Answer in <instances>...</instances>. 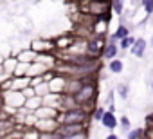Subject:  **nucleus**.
Returning a JSON list of instances; mask_svg holds the SVG:
<instances>
[{
  "instance_id": "14",
  "label": "nucleus",
  "mask_w": 153,
  "mask_h": 139,
  "mask_svg": "<svg viewBox=\"0 0 153 139\" xmlns=\"http://www.w3.org/2000/svg\"><path fill=\"white\" fill-rule=\"evenodd\" d=\"M105 108L103 107H97V108H94V114H92V117L96 119V121H103V116H105Z\"/></svg>"
},
{
  "instance_id": "13",
  "label": "nucleus",
  "mask_w": 153,
  "mask_h": 139,
  "mask_svg": "<svg viewBox=\"0 0 153 139\" xmlns=\"http://www.w3.org/2000/svg\"><path fill=\"white\" fill-rule=\"evenodd\" d=\"M117 92H119V96H121L123 99H126V98H128V85H126V83H119V85H117Z\"/></svg>"
},
{
  "instance_id": "20",
  "label": "nucleus",
  "mask_w": 153,
  "mask_h": 139,
  "mask_svg": "<svg viewBox=\"0 0 153 139\" xmlns=\"http://www.w3.org/2000/svg\"><path fill=\"white\" fill-rule=\"evenodd\" d=\"M0 98H2V96H0Z\"/></svg>"
},
{
  "instance_id": "1",
  "label": "nucleus",
  "mask_w": 153,
  "mask_h": 139,
  "mask_svg": "<svg viewBox=\"0 0 153 139\" xmlns=\"http://www.w3.org/2000/svg\"><path fill=\"white\" fill-rule=\"evenodd\" d=\"M85 121H87V110H83L81 107L61 110V116L58 119L59 125H85Z\"/></svg>"
},
{
  "instance_id": "12",
  "label": "nucleus",
  "mask_w": 153,
  "mask_h": 139,
  "mask_svg": "<svg viewBox=\"0 0 153 139\" xmlns=\"http://www.w3.org/2000/svg\"><path fill=\"white\" fill-rule=\"evenodd\" d=\"M144 135V128H133L128 132V139H140Z\"/></svg>"
},
{
  "instance_id": "4",
  "label": "nucleus",
  "mask_w": 153,
  "mask_h": 139,
  "mask_svg": "<svg viewBox=\"0 0 153 139\" xmlns=\"http://www.w3.org/2000/svg\"><path fill=\"white\" fill-rule=\"evenodd\" d=\"M59 139H67L72 135H78V134H85V125H59L56 130Z\"/></svg>"
},
{
  "instance_id": "3",
  "label": "nucleus",
  "mask_w": 153,
  "mask_h": 139,
  "mask_svg": "<svg viewBox=\"0 0 153 139\" xmlns=\"http://www.w3.org/2000/svg\"><path fill=\"white\" fill-rule=\"evenodd\" d=\"M106 45H108V43H106L105 38H101V36H97V38H90L88 43H87V56H88V58H94V56L103 54Z\"/></svg>"
},
{
  "instance_id": "9",
  "label": "nucleus",
  "mask_w": 153,
  "mask_h": 139,
  "mask_svg": "<svg viewBox=\"0 0 153 139\" xmlns=\"http://www.w3.org/2000/svg\"><path fill=\"white\" fill-rule=\"evenodd\" d=\"M108 69H110V72H114V74H121L123 69H124V65H123V61L119 58H115V60H112L108 63Z\"/></svg>"
},
{
  "instance_id": "15",
  "label": "nucleus",
  "mask_w": 153,
  "mask_h": 139,
  "mask_svg": "<svg viewBox=\"0 0 153 139\" xmlns=\"http://www.w3.org/2000/svg\"><path fill=\"white\" fill-rule=\"evenodd\" d=\"M142 9L146 15H151L153 13V0H144L142 2Z\"/></svg>"
},
{
  "instance_id": "8",
  "label": "nucleus",
  "mask_w": 153,
  "mask_h": 139,
  "mask_svg": "<svg viewBox=\"0 0 153 139\" xmlns=\"http://www.w3.org/2000/svg\"><path fill=\"white\" fill-rule=\"evenodd\" d=\"M115 56H117V45L115 43H108L106 47H105V52H103V58H106V60H115Z\"/></svg>"
},
{
  "instance_id": "5",
  "label": "nucleus",
  "mask_w": 153,
  "mask_h": 139,
  "mask_svg": "<svg viewBox=\"0 0 153 139\" xmlns=\"http://www.w3.org/2000/svg\"><path fill=\"white\" fill-rule=\"evenodd\" d=\"M128 36H130V31H128V27H126L124 24H121V25H119V27L115 29V33H114V34L110 36L108 43H115V45H117V42L121 43V42H123L124 38H128Z\"/></svg>"
},
{
  "instance_id": "16",
  "label": "nucleus",
  "mask_w": 153,
  "mask_h": 139,
  "mask_svg": "<svg viewBox=\"0 0 153 139\" xmlns=\"http://www.w3.org/2000/svg\"><path fill=\"white\" fill-rule=\"evenodd\" d=\"M119 123H121V126H123V130H126V132H130V119H128L126 116H123V117L119 119Z\"/></svg>"
},
{
  "instance_id": "6",
  "label": "nucleus",
  "mask_w": 153,
  "mask_h": 139,
  "mask_svg": "<svg viewBox=\"0 0 153 139\" xmlns=\"http://www.w3.org/2000/svg\"><path fill=\"white\" fill-rule=\"evenodd\" d=\"M101 125H103L105 128H108V130H114V128L117 126V117H115V114H114V112H110V110H106V112H105V116H103Z\"/></svg>"
},
{
  "instance_id": "18",
  "label": "nucleus",
  "mask_w": 153,
  "mask_h": 139,
  "mask_svg": "<svg viewBox=\"0 0 153 139\" xmlns=\"http://www.w3.org/2000/svg\"><path fill=\"white\" fill-rule=\"evenodd\" d=\"M151 47H153V36H151Z\"/></svg>"
},
{
  "instance_id": "19",
  "label": "nucleus",
  "mask_w": 153,
  "mask_h": 139,
  "mask_svg": "<svg viewBox=\"0 0 153 139\" xmlns=\"http://www.w3.org/2000/svg\"><path fill=\"white\" fill-rule=\"evenodd\" d=\"M151 89H153V81H151Z\"/></svg>"
},
{
  "instance_id": "10",
  "label": "nucleus",
  "mask_w": 153,
  "mask_h": 139,
  "mask_svg": "<svg viewBox=\"0 0 153 139\" xmlns=\"http://www.w3.org/2000/svg\"><path fill=\"white\" fill-rule=\"evenodd\" d=\"M110 9H112V13H115V15H123V11H124V2H123V0H115V2L110 4Z\"/></svg>"
},
{
  "instance_id": "11",
  "label": "nucleus",
  "mask_w": 153,
  "mask_h": 139,
  "mask_svg": "<svg viewBox=\"0 0 153 139\" xmlns=\"http://www.w3.org/2000/svg\"><path fill=\"white\" fill-rule=\"evenodd\" d=\"M135 42H137V38H133V36H128V38H124V40L119 43V47L126 51V49H131V47L135 45Z\"/></svg>"
},
{
  "instance_id": "17",
  "label": "nucleus",
  "mask_w": 153,
  "mask_h": 139,
  "mask_svg": "<svg viewBox=\"0 0 153 139\" xmlns=\"http://www.w3.org/2000/svg\"><path fill=\"white\" fill-rule=\"evenodd\" d=\"M106 139H117V135H115V134H110V135H108Z\"/></svg>"
},
{
  "instance_id": "2",
  "label": "nucleus",
  "mask_w": 153,
  "mask_h": 139,
  "mask_svg": "<svg viewBox=\"0 0 153 139\" xmlns=\"http://www.w3.org/2000/svg\"><path fill=\"white\" fill-rule=\"evenodd\" d=\"M94 98H96V85H94L92 81H88V83L85 81V83H83V87L79 89V92L74 96L76 105L81 107V108H83V105L92 103V101H94Z\"/></svg>"
},
{
  "instance_id": "7",
  "label": "nucleus",
  "mask_w": 153,
  "mask_h": 139,
  "mask_svg": "<svg viewBox=\"0 0 153 139\" xmlns=\"http://www.w3.org/2000/svg\"><path fill=\"white\" fill-rule=\"evenodd\" d=\"M130 51H131V54H133V56H137V58H142V56H144V51H146V40H142V38H137L135 45H133Z\"/></svg>"
}]
</instances>
